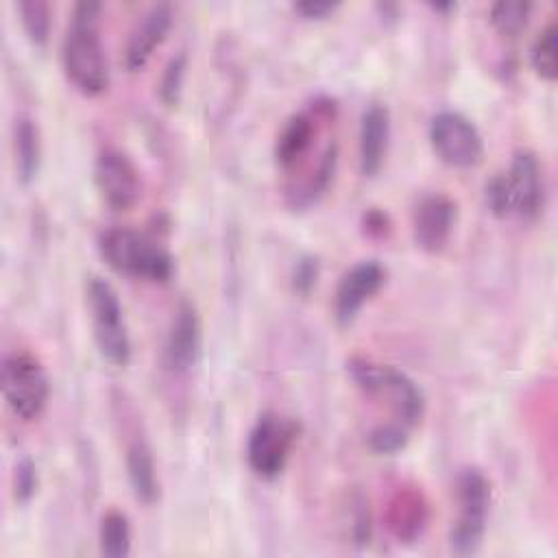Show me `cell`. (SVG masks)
I'll return each mask as SVG.
<instances>
[{
	"mask_svg": "<svg viewBox=\"0 0 558 558\" xmlns=\"http://www.w3.org/2000/svg\"><path fill=\"white\" fill-rule=\"evenodd\" d=\"M100 9V2H78L61 44L63 72L85 96H98L109 85V63L98 33Z\"/></svg>",
	"mask_w": 558,
	"mask_h": 558,
	"instance_id": "cell-1",
	"label": "cell"
},
{
	"mask_svg": "<svg viewBox=\"0 0 558 558\" xmlns=\"http://www.w3.org/2000/svg\"><path fill=\"white\" fill-rule=\"evenodd\" d=\"M126 477H129L133 497L140 504L150 506L159 499V480L155 473V462L144 440H133L126 447Z\"/></svg>",
	"mask_w": 558,
	"mask_h": 558,
	"instance_id": "cell-18",
	"label": "cell"
},
{
	"mask_svg": "<svg viewBox=\"0 0 558 558\" xmlns=\"http://www.w3.org/2000/svg\"><path fill=\"white\" fill-rule=\"evenodd\" d=\"M170 24H172V11L168 4H153L137 20L124 46V68L129 72H137L148 63L155 48L166 39Z\"/></svg>",
	"mask_w": 558,
	"mask_h": 558,
	"instance_id": "cell-14",
	"label": "cell"
},
{
	"mask_svg": "<svg viewBox=\"0 0 558 558\" xmlns=\"http://www.w3.org/2000/svg\"><path fill=\"white\" fill-rule=\"evenodd\" d=\"M13 153L17 179L26 185L37 179L41 168V137L39 129L31 118L15 120L13 126Z\"/></svg>",
	"mask_w": 558,
	"mask_h": 558,
	"instance_id": "cell-19",
	"label": "cell"
},
{
	"mask_svg": "<svg viewBox=\"0 0 558 558\" xmlns=\"http://www.w3.org/2000/svg\"><path fill=\"white\" fill-rule=\"evenodd\" d=\"M85 296L98 353L111 366L124 368L131 362V338L113 286L102 277H89Z\"/></svg>",
	"mask_w": 558,
	"mask_h": 558,
	"instance_id": "cell-5",
	"label": "cell"
},
{
	"mask_svg": "<svg viewBox=\"0 0 558 558\" xmlns=\"http://www.w3.org/2000/svg\"><path fill=\"white\" fill-rule=\"evenodd\" d=\"M530 13H532V4L525 0L523 2L521 0H499L490 7L488 20L497 33H501L506 37H517L527 26Z\"/></svg>",
	"mask_w": 558,
	"mask_h": 558,
	"instance_id": "cell-23",
	"label": "cell"
},
{
	"mask_svg": "<svg viewBox=\"0 0 558 558\" xmlns=\"http://www.w3.org/2000/svg\"><path fill=\"white\" fill-rule=\"evenodd\" d=\"M183 78H185V54H177L168 61L159 81V96L168 107L179 105L181 92H183Z\"/></svg>",
	"mask_w": 558,
	"mask_h": 558,
	"instance_id": "cell-26",
	"label": "cell"
},
{
	"mask_svg": "<svg viewBox=\"0 0 558 558\" xmlns=\"http://www.w3.org/2000/svg\"><path fill=\"white\" fill-rule=\"evenodd\" d=\"M384 281H386V270L375 259H366V262H360L353 268H349L342 275V279L336 288V296H333V316H336L338 325L349 327L357 318L362 305L373 294L379 292Z\"/></svg>",
	"mask_w": 558,
	"mask_h": 558,
	"instance_id": "cell-12",
	"label": "cell"
},
{
	"mask_svg": "<svg viewBox=\"0 0 558 558\" xmlns=\"http://www.w3.org/2000/svg\"><path fill=\"white\" fill-rule=\"evenodd\" d=\"M94 181L102 201L116 211H126L142 198L140 170L131 157L118 148H105L98 153Z\"/></svg>",
	"mask_w": 558,
	"mask_h": 558,
	"instance_id": "cell-10",
	"label": "cell"
},
{
	"mask_svg": "<svg viewBox=\"0 0 558 558\" xmlns=\"http://www.w3.org/2000/svg\"><path fill=\"white\" fill-rule=\"evenodd\" d=\"M427 514V501L421 490L399 488L388 506V527L399 541L412 543L423 534Z\"/></svg>",
	"mask_w": 558,
	"mask_h": 558,
	"instance_id": "cell-16",
	"label": "cell"
},
{
	"mask_svg": "<svg viewBox=\"0 0 558 558\" xmlns=\"http://www.w3.org/2000/svg\"><path fill=\"white\" fill-rule=\"evenodd\" d=\"M429 7H432L434 11H442V13H445V11H456L458 4H456V2H432Z\"/></svg>",
	"mask_w": 558,
	"mask_h": 558,
	"instance_id": "cell-31",
	"label": "cell"
},
{
	"mask_svg": "<svg viewBox=\"0 0 558 558\" xmlns=\"http://www.w3.org/2000/svg\"><path fill=\"white\" fill-rule=\"evenodd\" d=\"M316 116L318 109L314 105V113L299 111L288 118L275 142V161L281 168H292L307 155L316 135Z\"/></svg>",
	"mask_w": 558,
	"mask_h": 558,
	"instance_id": "cell-17",
	"label": "cell"
},
{
	"mask_svg": "<svg viewBox=\"0 0 558 558\" xmlns=\"http://www.w3.org/2000/svg\"><path fill=\"white\" fill-rule=\"evenodd\" d=\"M100 554L107 558H124L131 554V525L122 510H107L98 530Z\"/></svg>",
	"mask_w": 558,
	"mask_h": 558,
	"instance_id": "cell-21",
	"label": "cell"
},
{
	"mask_svg": "<svg viewBox=\"0 0 558 558\" xmlns=\"http://www.w3.org/2000/svg\"><path fill=\"white\" fill-rule=\"evenodd\" d=\"M545 201L543 168L532 150H517L506 172L486 183V205L497 218L532 220Z\"/></svg>",
	"mask_w": 558,
	"mask_h": 558,
	"instance_id": "cell-2",
	"label": "cell"
},
{
	"mask_svg": "<svg viewBox=\"0 0 558 558\" xmlns=\"http://www.w3.org/2000/svg\"><path fill=\"white\" fill-rule=\"evenodd\" d=\"M98 251L109 268L133 279L163 283L174 272L172 255L157 240L137 229L113 227L102 231Z\"/></svg>",
	"mask_w": 558,
	"mask_h": 558,
	"instance_id": "cell-3",
	"label": "cell"
},
{
	"mask_svg": "<svg viewBox=\"0 0 558 558\" xmlns=\"http://www.w3.org/2000/svg\"><path fill=\"white\" fill-rule=\"evenodd\" d=\"M336 9H338V2H320V0H305V2H296L294 4V11L301 13L303 17H307V20L327 17Z\"/></svg>",
	"mask_w": 558,
	"mask_h": 558,
	"instance_id": "cell-29",
	"label": "cell"
},
{
	"mask_svg": "<svg viewBox=\"0 0 558 558\" xmlns=\"http://www.w3.org/2000/svg\"><path fill=\"white\" fill-rule=\"evenodd\" d=\"M364 222H366V229H368V233H386L388 231V216L384 214V211H377V209H373V211H368L366 216H364Z\"/></svg>",
	"mask_w": 558,
	"mask_h": 558,
	"instance_id": "cell-30",
	"label": "cell"
},
{
	"mask_svg": "<svg viewBox=\"0 0 558 558\" xmlns=\"http://www.w3.org/2000/svg\"><path fill=\"white\" fill-rule=\"evenodd\" d=\"M318 275H320V264L316 257L307 255L303 259L296 262L294 266V272H292V286L299 294H307L316 281H318Z\"/></svg>",
	"mask_w": 558,
	"mask_h": 558,
	"instance_id": "cell-28",
	"label": "cell"
},
{
	"mask_svg": "<svg viewBox=\"0 0 558 558\" xmlns=\"http://www.w3.org/2000/svg\"><path fill=\"white\" fill-rule=\"evenodd\" d=\"M390 140V111L381 102H371L360 120L357 135V155H360V172L364 177H375L388 153Z\"/></svg>",
	"mask_w": 558,
	"mask_h": 558,
	"instance_id": "cell-15",
	"label": "cell"
},
{
	"mask_svg": "<svg viewBox=\"0 0 558 558\" xmlns=\"http://www.w3.org/2000/svg\"><path fill=\"white\" fill-rule=\"evenodd\" d=\"M2 395L22 421H35L46 410L50 384L41 362L28 351H11L2 362Z\"/></svg>",
	"mask_w": 558,
	"mask_h": 558,
	"instance_id": "cell-6",
	"label": "cell"
},
{
	"mask_svg": "<svg viewBox=\"0 0 558 558\" xmlns=\"http://www.w3.org/2000/svg\"><path fill=\"white\" fill-rule=\"evenodd\" d=\"M408 445V427L403 423L377 425L368 432V447L377 453H397Z\"/></svg>",
	"mask_w": 558,
	"mask_h": 558,
	"instance_id": "cell-25",
	"label": "cell"
},
{
	"mask_svg": "<svg viewBox=\"0 0 558 558\" xmlns=\"http://www.w3.org/2000/svg\"><path fill=\"white\" fill-rule=\"evenodd\" d=\"M347 373L362 392L386 399L408 429L416 427L425 416V395L403 371L355 355L347 362Z\"/></svg>",
	"mask_w": 558,
	"mask_h": 558,
	"instance_id": "cell-4",
	"label": "cell"
},
{
	"mask_svg": "<svg viewBox=\"0 0 558 558\" xmlns=\"http://www.w3.org/2000/svg\"><path fill=\"white\" fill-rule=\"evenodd\" d=\"M429 144L438 159L451 168H473L484 155L477 126L453 109H442L429 120Z\"/></svg>",
	"mask_w": 558,
	"mask_h": 558,
	"instance_id": "cell-9",
	"label": "cell"
},
{
	"mask_svg": "<svg viewBox=\"0 0 558 558\" xmlns=\"http://www.w3.org/2000/svg\"><path fill=\"white\" fill-rule=\"evenodd\" d=\"M458 521L451 527L449 545L456 556H473L482 547L486 514L490 506V484L480 469H464L456 482Z\"/></svg>",
	"mask_w": 558,
	"mask_h": 558,
	"instance_id": "cell-7",
	"label": "cell"
},
{
	"mask_svg": "<svg viewBox=\"0 0 558 558\" xmlns=\"http://www.w3.org/2000/svg\"><path fill=\"white\" fill-rule=\"evenodd\" d=\"M336 166H338V146L331 142L325 146V150L318 157V163L310 172V177H305L299 187L288 192V205L292 209H305V207L314 205L327 192V187L333 179Z\"/></svg>",
	"mask_w": 558,
	"mask_h": 558,
	"instance_id": "cell-20",
	"label": "cell"
},
{
	"mask_svg": "<svg viewBox=\"0 0 558 558\" xmlns=\"http://www.w3.org/2000/svg\"><path fill=\"white\" fill-rule=\"evenodd\" d=\"M458 205L447 194L423 196L412 211V238L425 253H440L456 227Z\"/></svg>",
	"mask_w": 558,
	"mask_h": 558,
	"instance_id": "cell-11",
	"label": "cell"
},
{
	"mask_svg": "<svg viewBox=\"0 0 558 558\" xmlns=\"http://www.w3.org/2000/svg\"><path fill=\"white\" fill-rule=\"evenodd\" d=\"M17 13L31 44L44 48L50 35V4L46 0H20Z\"/></svg>",
	"mask_w": 558,
	"mask_h": 558,
	"instance_id": "cell-24",
	"label": "cell"
},
{
	"mask_svg": "<svg viewBox=\"0 0 558 558\" xmlns=\"http://www.w3.org/2000/svg\"><path fill=\"white\" fill-rule=\"evenodd\" d=\"M37 466L31 458H22L15 464V473H13V495L20 504H26L35 493H37Z\"/></svg>",
	"mask_w": 558,
	"mask_h": 558,
	"instance_id": "cell-27",
	"label": "cell"
},
{
	"mask_svg": "<svg viewBox=\"0 0 558 558\" xmlns=\"http://www.w3.org/2000/svg\"><path fill=\"white\" fill-rule=\"evenodd\" d=\"M296 436V421L286 418L277 412L259 414L246 440V460L253 473L262 480L279 477L288 464Z\"/></svg>",
	"mask_w": 558,
	"mask_h": 558,
	"instance_id": "cell-8",
	"label": "cell"
},
{
	"mask_svg": "<svg viewBox=\"0 0 558 558\" xmlns=\"http://www.w3.org/2000/svg\"><path fill=\"white\" fill-rule=\"evenodd\" d=\"M203 351V327L198 310L192 301H181L166 336V364L174 373H185L196 366Z\"/></svg>",
	"mask_w": 558,
	"mask_h": 558,
	"instance_id": "cell-13",
	"label": "cell"
},
{
	"mask_svg": "<svg viewBox=\"0 0 558 558\" xmlns=\"http://www.w3.org/2000/svg\"><path fill=\"white\" fill-rule=\"evenodd\" d=\"M556 48H558V28H556V22H549L545 28H541V33L536 35L530 48L532 70L543 81H556L558 76Z\"/></svg>",
	"mask_w": 558,
	"mask_h": 558,
	"instance_id": "cell-22",
	"label": "cell"
}]
</instances>
